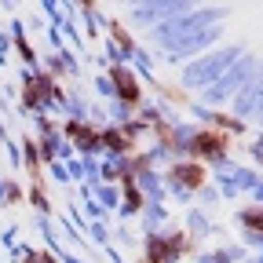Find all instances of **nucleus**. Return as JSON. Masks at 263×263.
I'll return each mask as SVG.
<instances>
[{
	"label": "nucleus",
	"instance_id": "obj_1",
	"mask_svg": "<svg viewBox=\"0 0 263 263\" xmlns=\"http://www.w3.org/2000/svg\"><path fill=\"white\" fill-rule=\"evenodd\" d=\"M197 146H201V150H223V139H197Z\"/></svg>",
	"mask_w": 263,
	"mask_h": 263
}]
</instances>
